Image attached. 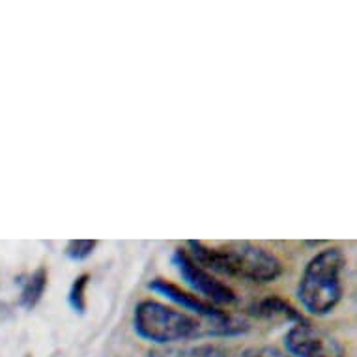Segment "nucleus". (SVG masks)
Returning <instances> with one entry per match:
<instances>
[{
	"mask_svg": "<svg viewBox=\"0 0 357 357\" xmlns=\"http://www.w3.org/2000/svg\"><path fill=\"white\" fill-rule=\"evenodd\" d=\"M191 257L211 273L245 279L249 282H273L282 275L284 266L266 247L251 241H236L210 247L202 241H188Z\"/></svg>",
	"mask_w": 357,
	"mask_h": 357,
	"instance_id": "f257e3e1",
	"label": "nucleus"
},
{
	"mask_svg": "<svg viewBox=\"0 0 357 357\" xmlns=\"http://www.w3.org/2000/svg\"><path fill=\"white\" fill-rule=\"evenodd\" d=\"M344 268L346 255L340 247L322 249L307 262L299 279L298 299L309 314L326 317L340 303Z\"/></svg>",
	"mask_w": 357,
	"mask_h": 357,
	"instance_id": "f03ea898",
	"label": "nucleus"
},
{
	"mask_svg": "<svg viewBox=\"0 0 357 357\" xmlns=\"http://www.w3.org/2000/svg\"><path fill=\"white\" fill-rule=\"evenodd\" d=\"M133 326L139 337L155 344H170L183 340L215 337V331L208 324H202L197 317L176 310L172 307L144 299L135 307Z\"/></svg>",
	"mask_w": 357,
	"mask_h": 357,
	"instance_id": "7ed1b4c3",
	"label": "nucleus"
},
{
	"mask_svg": "<svg viewBox=\"0 0 357 357\" xmlns=\"http://www.w3.org/2000/svg\"><path fill=\"white\" fill-rule=\"evenodd\" d=\"M148 288L152 292L172 301V303L180 305L182 309L191 310L193 314L206 320V324L211 326L213 331H215V337H230V335H241L247 331V326L236 322L229 312L217 309L215 305H211L210 301H204L197 294L185 292L180 287H176L174 282L167 281V279H159L158 277V279L148 282Z\"/></svg>",
	"mask_w": 357,
	"mask_h": 357,
	"instance_id": "20e7f679",
	"label": "nucleus"
},
{
	"mask_svg": "<svg viewBox=\"0 0 357 357\" xmlns=\"http://www.w3.org/2000/svg\"><path fill=\"white\" fill-rule=\"evenodd\" d=\"M172 266L176 271L180 273L183 282L188 284L195 294H200L202 298H206L211 305H232L238 301L236 292L229 284H225L219 281L217 277H213L208 270H204L202 266L195 262L193 257L183 249H176L172 252Z\"/></svg>",
	"mask_w": 357,
	"mask_h": 357,
	"instance_id": "39448f33",
	"label": "nucleus"
},
{
	"mask_svg": "<svg viewBox=\"0 0 357 357\" xmlns=\"http://www.w3.org/2000/svg\"><path fill=\"white\" fill-rule=\"evenodd\" d=\"M284 346L292 357H346L339 340L310 322L296 324L288 329Z\"/></svg>",
	"mask_w": 357,
	"mask_h": 357,
	"instance_id": "423d86ee",
	"label": "nucleus"
},
{
	"mask_svg": "<svg viewBox=\"0 0 357 357\" xmlns=\"http://www.w3.org/2000/svg\"><path fill=\"white\" fill-rule=\"evenodd\" d=\"M249 312L252 317L264 318V320H287V322L294 324L307 322L303 314L294 305H290L287 299L279 298V296H268V298L252 303L249 307Z\"/></svg>",
	"mask_w": 357,
	"mask_h": 357,
	"instance_id": "0eeeda50",
	"label": "nucleus"
},
{
	"mask_svg": "<svg viewBox=\"0 0 357 357\" xmlns=\"http://www.w3.org/2000/svg\"><path fill=\"white\" fill-rule=\"evenodd\" d=\"M19 284H21V298L19 305L24 307L26 310H32L36 305L40 303L41 296L47 288V271L45 268H38L34 273L26 277H19Z\"/></svg>",
	"mask_w": 357,
	"mask_h": 357,
	"instance_id": "6e6552de",
	"label": "nucleus"
},
{
	"mask_svg": "<svg viewBox=\"0 0 357 357\" xmlns=\"http://www.w3.org/2000/svg\"><path fill=\"white\" fill-rule=\"evenodd\" d=\"M150 357H225L221 348L211 344L193 346V348H170L163 351H152Z\"/></svg>",
	"mask_w": 357,
	"mask_h": 357,
	"instance_id": "1a4fd4ad",
	"label": "nucleus"
},
{
	"mask_svg": "<svg viewBox=\"0 0 357 357\" xmlns=\"http://www.w3.org/2000/svg\"><path fill=\"white\" fill-rule=\"evenodd\" d=\"M88 282H90V275L82 273V275H79L73 281V284L70 288V294H68V303L79 314H84V310H86V296H84V292H86Z\"/></svg>",
	"mask_w": 357,
	"mask_h": 357,
	"instance_id": "9d476101",
	"label": "nucleus"
},
{
	"mask_svg": "<svg viewBox=\"0 0 357 357\" xmlns=\"http://www.w3.org/2000/svg\"><path fill=\"white\" fill-rule=\"evenodd\" d=\"M96 247H98L96 240H71L66 245V257L70 260H75V262H81L94 252Z\"/></svg>",
	"mask_w": 357,
	"mask_h": 357,
	"instance_id": "9b49d317",
	"label": "nucleus"
},
{
	"mask_svg": "<svg viewBox=\"0 0 357 357\" xmlns=\"http://www.w3.org/2000/svg\"><path fill=\"white\" fill-rule=\"evenodd\" d=\"M241 357H292L288 351H282L275 346H258V348H249L243 351Z\"/></svg>",
	"mask_w": 357,
	"mask_h": 357,
	"instance_id": "f8f14e48",
	"label": "nucleus"
}]
</instances>
